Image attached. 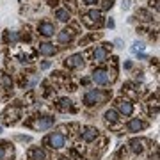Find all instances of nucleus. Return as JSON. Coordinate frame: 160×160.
<instances>
[{"label": "nucleus", "mask_w": 160, "mask_h": 160, "mask_svg": "<svg viewBox=\"0 0 160 160\" xmlns=\"http://www.w3.org/2000/svg\"><path fill=\"white\" fill-rule=\"evenodd\" d=\"M119 112L125 116H132L133 114V105H132V102H128V100H121L119 102Z\"/></svg>", "instance_id": "obj_10"}, {"label": "nucleus", "mask_w": 160, "mask_h": 160, "mask_svg": "<svg viewBox=\"0 0 160 160\" xmlns=\"http://www.w3.org/2000/svg\"><path fill=\"white\" fill-rule=\"evenodd\" d=\"M146 128V123L144 121H141L139 118H132L130 121H128V125H126V130L130 132V133H135V132H141Z\"/></svg>", "instance_id": "obj_7"}, {"label": "nucleus", "mask_w": 160, "mask_h": 160, "mask_svg": "<svg viewBox=\"0 0 160 160\" xmlns=\"http://www.w3.org/2000/svg\"><path fill=\"white\" fill-rule=\"evenodd\" d=\"M53 123H55V118H53V116H43V118L38 119V123H36L34 126L38 130H48V128L53 126Z\"/></svg>", "instance_id": "obj_6"}, {"label": "nucleus", "mask_w": 160, "mask_h": 160, "mask_svg": "<svg viewBox=\"0 0 160 160\" xmlns=\"http://www.w3.org/2000/svg\"><path fill=\"white\" fill-rule=\"evenodd\" d=\"M50 66H52V62H50V61H45V62L41 64V69H48Z\"/></svg>", "instance_id": "obj_27"}, {"label": "nucleus", "mask_w": 160, "mask_h": 160, "mask_svg": "<svg viewBox=\"0 0 160 160\" xmlns=\"http://www.w3.org/2000/svg\"><path fill=\"white\" fill-rule=\"evenodd\" d=\"M30 157H32V160H46L45 149H39V148H36L34 151L30 153Z\"/></svg>", "instance_id": "obj_17"}, {"label": "nucleus", "mask_w": 160, "mask_h": 160, "mask_svg": "<svg viewBox=\"0 0 160 160\" xmlns=\"http://www.w3.org/2000/svg\"><path fill=\"white\" fill-rule=\"evenodd\" d=\"M128 7H130V0H123V4H121V9H123V11H126Z\"/></svg>", "instance_id": "obj_25"}, {"label": "nucleus", "mask_w": 160, "mask_h": 160, "mask_svg": "<svg viewBox=\"0 0 160 160\" xmlns=\"http://www.w3.org/2000/svg\"><path fill=\"white\" fill-rule=\"evenodd\" d=\"M73 30L71 29H64L59 32V43H69V41L73 39Z\"/></svg>", "instance_id": "obj_13"}, {"label": "nucleus", "mask_w": 160, "mask_h": 160, "mask_svg": "<svg viewBox=\"0 0 160 160\" xmlns=\"http://www.w3.org/2000/svg\"><path fill=\"white\" fill-rule=\"evenodd\" d=\"M149 6L155 7V11H158V0H149Z\"/></svg>", "instance_id": "obj_26"}, {"label": "nucleus", "mask_w": 160, "mask_h": 160, "mask_svg": "<svg viewBox=\"0 0 160 160\" xmlns=\"http://www.w3.org/2000/svg\"><path fill=\"white\" fill-rule=\"evenodd\" d=\"M39 52L43 55H46V57H50V55H55L57 53V48L53 45H50V43H43V45H39Z\"/></svg>", "instance_id": "obj_11"}, {"label": "nucleus", "mask_w": 160, "mask_h": 160, "mask_svg": "<svg viewBox=\"0 0 160 160\" xmlns=\"http://www.w3.org/2000/svg\"><path fill=\"white\" fill-rule=\"evenodd\" d=\"M16 141H22V142H32V137L30 135H16Z\"/></svg>", "instance_id": "obj_21"}, {"label": "nucleus", "mask_w": 160, "mask_h": 160, "mask_svg": "<svg viewBox=\"0 0 160 160\" xmlns=\"http://www.w3.org/2000/svg\"><path fill=\"white\" fill-rule=\"evenodd\" d=\"M84 64V57H82V53H73V55H69L66 61H64V66L68 69H75V68H80Z\"/></svg>", "instance_id": "obj_4"}, {"label": "nucleus", "mask_w": 160, "mask_h": 160, "mask_svg": "<svg viewBox=\"0 0 160 160\" xmlns=\"http://www.w3.org/2000/svg\"><path fill=\"white\" fill-rule=\"evenodd\" d=\"M114 6V0H103V9H110Z\"/></svg>", "instance_id": "obj_22"}, {"label": "nucleus", "mask_w": 160, "mask_h": 160, "mask_svg": "<svg viewBox=\"0 0 160 160\" xmlns=\"http://www.w3.org/2000/svg\"><path fill=\"white\" fill-rule=\"evenodd\" d=\"M59 103H61V109H66V107H69V103H71V102H69V100H66V98H62Z\"/></svg>", "instance_id": "obj_24"}, {"label": "nucleus", "mask_w": 160, "mask_h": 160, "mask_svg": "<svg viewBox=\"0 0 160 160\" xmlns=\"http://www.w3.org/2000/svg\"><path fill=\"white\" fill-rule=\"evenodd\" d=\"M0 133H2V126H0Z\"/></svg>", "instance_id": "obj_31"}, {"label": "nucleus", "mask_w": 160, "mask_h": 160, "mask_svg": "<svg viewBox=\"0 0 160 160\" xmlns=\"http://www.w3.org/2000/svg\"><path fill=\"white\" fill-rule=\"evenodd\" d=\"M92 82L96 84V86H107V82H109V75L105 69H94L92 71Z\"/></svg>", "instance_id": "obj_5"}, {"label": "nucleus", "mask_w": 160, "mask_h": 160, "mask_svg": "<svg viewBox=\"0 0 160 160\" xmlns=\"http://www.w3.org/2000/svg\"><path fill=\"white\" fill-rule=\"evenodd\" d=\"M4 146H6V142H0V160H4V157H6V149H4Z\"/></svg>", "instance_id": "obj_23"}, {"label": "nucleus", "mask_w": 160, "mask_h": 160, "mask_svg": "<svg viewBox=\"0 0 160 160\" xmlns=\"http://www.w3.org/2000/svg\"><path fill=\"white\" fill-rule=\"evenodd\" d=\"M84 23H86L87 27H98V25H102V12L96 11V9H91L84 16Z\"/></svg>", "instance_id": "obj_3"}, {"label": "nucleus", "mask_w": 160, "mask_h": 160, "mask_svg": "<svg viewBox=\"0 0 160 160\" xmlns=\"http://www.w3.org/2000/svg\"><path fill=\"white\" fill-rule=\"evenodd\" d=\"M130 148H132L133 153H142L144 151V141H141V139H132Z\"/></svg>", "instance_id": "obj_14"}, {"label": "nucleus", "mask_w": 160, "mask_h": 160, "mask_svg": "<svg viewBox=\"0 0 160 160\" xmlns=\"http://www.w3.org/2000/svg\"><path fill=\"white\" fill-rule=\"evenodd\" d=\"M20 39V34L18 32H7V41H11V43H14V41Z\"/></svg>", "instance_id": "obj_19"}, {"label": "nucleus", "mask_w": 160, "mask_h": 160, "mask_svg": "<svg viewBox=\"0 0 160 160\" xmlns=\"http://www.w3.org/2000/svg\"><path fill=\"white\" fill-rule=\"evenodd\" d=\"M98 137V130L94 126H86L84 132H82V141H86V142H92V141H96Z\"/></svg>", "instance_id": "obj_9"}, {"label": "nucleus", "mask_w": 160, "mask_h": 160, "mask_svg": "<svg viewBox=\"0 0 160 160\" xmlns=\"http://www.w3.org/2000/svg\"><path fill=\"white\" fill-rule=\"evenodd\" d=\"M105 121H107V123H118V121H119V114H118L114 109H109L105 112Z\"/></svg>", "instance_id": "obj_15"}, {"label": "nucleus", "mask_w": 160, "mask_h": 160, "mask_svg": "<svg viewBox=\"0 0 160 160\" xmlns=\"http://www.w3.org/2000/svg\"><path fill=\"white\" fill-rule=\"evenodd\" d=\"M2 78H4V86H6V89H12V82H11V78H9V75H4Z\"/></svg>", "instance_id": "obj_20"}, {"label": "nucleus", "mask_w": 160, "mask_h": 160, "mask_svg": "<svg viewBox=\"0 0 160 160\" xmlns=\"http://www.w3.org/2000/svg\"><path fill=\"white\" fill-rule=\"evenodd\" d=\"M107 27H109V29H114V27H116V23H114V20H112V18H110V20H107Z\"/></svg>", "instance_id": "obj_28"}, {"label": "nucleus", "mask_w": 160, "mask_h": 160, "mask_svg": "<svg viewBox=\"0 0 160 160\" xmlns=\"http://www.w3.org/2000/svg\"><path fill=\"white\" fill-rule=\"evenodd\" d=\"M84 2H86L87 6H94V4H96L98 0H84Z\"/></svg>", "instance_id": "obj_29"}, {"label": "nucleus", "mask_w": 160, "mask_h": 160, "mask_svg": "<svg viewBox=\"0 0 160 160\" xmlns=\"http://www.w3.org/2000/svg\"><path fill=\"white\" fill-rule=\"evenodd\" d=\"M38 30H39L41 36L50 38V36H53V32H55V27H53V23H50V22H41L39 25H38Z\"/></svg>", "instance_id": "obj_8"}, {"label": "nucleus", "mask_w": 160, "mask_h": 160, "mask_svg": "<svg viewBox=\"0 0 160 160\" xmlns=\"http://www.w3.org/2000/svg\"><path fill=\"white\" fill-rule=\"evenodd\" d=\"M92 57H94L96 62H103V61L107 59V50H105L103 46H96L94 52H92Z\"/></svg>", "instance_id": "obj_12"}, {"label": "nucleus", "mask_w": 160, "mask_h": 160, "mask_svg": "<svg viewBox=\"0 0 160 160\" xmlns=\"http://www.w3.org/2000/svg\"><path fill=\"white\" fill-rule=\"evenodd\" d=\"M107 100V94L102 92L100 89H91V91H87L84 94V105L87 107H92V105H100Z\"/></svg>", "instance_id": "obj_1"}, {"label": "nucleus", "mask_w": 160, "mask_h": 160, "mask_svg": "<svg viewBox=\"0 0 160 160\" xmlns=\"http://www.w3.org/2000/svg\"><path fill=\"white\" fill-rule=\"evenodd\" d=\"M55 16H57V20H61V22H69L71 14H69L68 9H57V11H55Z\"/></svg>", "instance_id": "obj_16"}, {"label": "nucleus", "mask_w": 160, "mask_h": 160, "mask_svg": "<svg viewBox=\"0 0 160 160\" xmlns=\"http://www.w3.org/2000/svg\"><path fill=\"white\" fill-rule=\"evenodd\" d=\"M48 4L50 6H57V0H48Z\"/></svg>", "instance_id": "obj_30"}, {"label": "nucleus", "mask_w": 160, "mask_h": 160, "mask_svg": "<svg viewBox=\"0 0 160 160\" xmlns=\"http://www.w3.org/2000/svg\"><path fill=\"white\" fill-rule=\"evenodd\" d=\"M45 142L50 144L52 149H61L64 144H66V137H64V133H61V132H53Z\"/></svg>", "instance_id": "obj_2"}, {"label": "nucleus", "mask_w": 160, "mask_h": 160, "mask_svg": "<svg viewBox=\"0 0 160 160\" xmlns=\"http://www.w3.org/2000/svg\"><path fill=\"white\" fill-rule=\"evenodd\" d=\"M144 48H146V45H144L142 41H133V52H142Z\"/></svg>", "instance_id": "obj_18"}]
</instances>
